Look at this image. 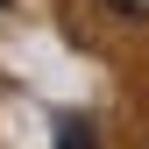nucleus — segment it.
Segmentation results:
<instances>
[{
    "label": "nucleus",
    "mask_w": 149,
    "mask_h": 149,
    "mask_svg": "<svg viewBox=\"0 0 149 149\" xmlns=\"http://www.w3.org/2000/svg\"><path fill=\"white\" fill-rule=\"evenodd\" d=\"M57 149H92V128H85V121H78V114H71V121H64V128H57Z\"/></svg>",
    "instance_id": "1"
},
{
    "label": "nucleus",
    "mask_w": 149,
    "mask_h": 149,
    "mask_svg": "<svg viewBox=\"0 0 149 149\" xmlns=\"http://www.w3.org/2000/svg\"><path fill=\"white\" fill-rule=\"evenodd\" d=\"M114 14H128V22H149V0H107Z\"/></svg>",
    "instance_id": "2"
}]
</instances>
